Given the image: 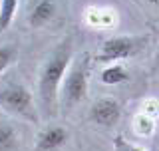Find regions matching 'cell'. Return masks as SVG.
I'll return each mask as SVG.
<instances>
[{
  "mask_svg": "<svg viewBox=\"0 0 159 151\" xmlns=\"http://www.w3.org/2000/svg\"><path fill=\"white\" fill-rule=\"evenodd\" d=\"M155 145H157V149H159V139H157V143H155Z\"/></svg>",
  "mask_w": 159,
  "mask_h": 151,
  "instance_id": "cell-16",
  "label": "cell"
},
{
  "mask_svg": "<svg viewBox=\"0 0 159 151\" xmlns=\"http://www.w3.org/2000/svg\"><path fill=\"white\" fill-rule=\"evenodd\" d=\"M143 44H145V38H131V36L109 38L102 44L99 60H102V62H117V60L131 58Z\"/></svg>",
  "mask_w": 159,
  "mask_h": 151,
  "instance_id": "cell-4",
  "label": "cell"
},
{
  "mask_svg": "<svg viewBox=\"0 0 159 151\" xmlns=\"http://www.w3.org/2000/svg\"><path fill=\"white\" fill-rule=\"evenodd\" d=\"M119 115H121V108L116 99L111 98H102L92 105V112H89V119L98 125L103 127H111L117 123Z\"/></svg>",
  "mask_w": 159,
  "mask_h": 151,
  "instance_id": "cell-5",
  "label": "cell"
},
{
  "mask_svg": "<svg viewBox=\"0 0 159 151\" xmlns=\"http://www.w3.org/2000/svg\"><path fill=\"white\" fill-rule=\"evenodd\" d=\"M135 131L141 135H149L153 131V117L151 115H137L135 117Z\"/></svg>",
  "mask_w": 159,
  "mask_h": 151,
  "instance_id": "cell-11",
  "label": "cell"
},
{
  "mask_svg": "<svg viewBox=\"0 0 159 151\" xmlns=\"http://www.w3.org/2000/svg\"><path fill=\"white\" fill-rule=\"evenodd\" d=\"M157 66H159V52H157Z\"/></svg>",
  "mask_w": 159,
  "mask_h": 151,
  "instance_id": "cell-15",
  "label": "cell"
},
{
  "mask_svg": "<svg viewBox=\"0 0 159 151\" xmlns=\"http://www.w3.org/2000/svg\"><path fill=\"white\" fill-rule=\"evenodd\" d=\"M14 56H16V50L12 46H0V74L10 66V62L14 60Z\"/></svg>",
  "mask_w": 159,
  "mask_h": 151,
  "instance_id": "cell-12",
  "label": "cell"
},
{
  "mask_svg": "<svg viewBox=\"0 0 159 151\" xmlns=\"http://www.w3.org/2000/svg\"><path fill=\"white\" fill-rule=\"evenodd\" d=\"M99 80H102L106 85H117L121 82H125L127 80V72L123 66H119V64H113V66L106 68L102 72V76H99Z\"/></svg>",
  "mask_w": 159,
  "mask_h": 151,
  "instance_id": "cell-9",
  "label": "cell"
},
{
  "mask_svg": "<svg viewBox=\"0 0 159 151\" xmlns=\"http://www.w3.org/2000/svg\"><path fill=\"white\" fill-rule=\"evenodd\" d=\"M147 2L151 4V6H157V8H159V0H147Z\"/></svg>",
  "mask_w": 159,
  "mask_h": 151,
  "instance_id": "cell-14",
  "label": "cell"
},
{
  "mask_svg": "<svg viewBox=\"0 0 159 151\" xmlns=\"http://www.w3.org/2000/svg\"><path fill=\"white\" fill-rule=\"evenodd\" d=\"M113 147H116V151H145V149L137 147V145L125 141L123 137H116V139H113Z\"/></svg>",
  "mask_w": 159,
  "mask_h": 151,
  "instance_id": "cell-13",
  "label": "cell"
},
{
  "mask_svg": "<svg viewBox=\"0 0 159 151\" xmlns=\"http://www.w3.org/2000/svg\"><path fill=\"white\" fill-rule=\"evenodd\" d=\"M54 12H56V4L54 0H36L32 6V12H30V24L34 28H40L44 24H48L52 20Z\"/></svg>",
  "mask_w": 159,
  "mask_h": 151,
  "instance_id": "cell-7",
  "label": "cell"
},
{
  "mask_svg": "<svg viewBox=\"0 0 159 151\" xmlns=\"http://www.w3.org/2000/svg\"><path fill=\"white\" fill-rule=\"evenodd\" d=\"M16 149H18L16 129L0 119V151H16Z\"/></svg>",
  "mask_w": 159,
  "mask_h": 151,
  "instance_id": "cell-8",
  "label": "cell"
},
{
  "mask_svg": "<svg viewBox=\"0 0 159 151\" xmlns=\"http://www.w3.org/2000/svg\"><path fill=\"white\" fill-rule=\"evenodd\" d=\"M70 60H72V40L66 38L60 46L52 52V56L46 60L40 74V102L44 105V112L48 115L56 113V102L60 95V84L68 72Z\"/></svg>",
  "mask_w": 159,
  "mask_h": 151,
  "instance_id": "cell-1",
  "label": "cell"
},
{
  "mask_svg": "<svg viewBox=\"0 0 159 151\" xmlns=\"http://www.w3.org/2000/svg\"><path fill=\"white\" fill-rule=\"evenodd\" d=\"M18 10V0H0V32H4L10 24Z\"/></svg>",
  "mask_w": 159,
  "mask_h": 151,
  "instance_id": "cell-10",
  "label": "cell"
},
{
  "mask_svg": "<svg viewBox=\"0 0 159 151\" xmlns=\"http://www.w3.org/2000/svg\"><path fill=\"white\" fill-rule=\"evenodd\" d=\"M0 105L14 115H20V117L30 119V121H38L32 94L20 84H10L4 89H0Z\"/></svg>",
  "mask_w": 159,
  "mask_h": 151,
  "instance_id": "cell-2",
  "label": "cell"
},
{
  "mask_svg": "<svg viewBox=\"0 0 159 151\" xmlns=\"http://www.w3.org/2000/svg\"><path fill=\"white\" fill-rule=\"evenodd\" d=\"M88 64H89V56L84 54V58L76 62V66L68 72L66 80L62 85V99L66 103V108L80 103L88 94Z\"/></svg>",
  "mask_w": 159,
  "mask_h": 151,
  "instance_id": "cell-3",
  "label": "cell"
},
{
  "mask_svg": "<svg viewBox=\"0 0 159 151\" xmlns=\"http://www.w3.org/2000/svg\"><path fill=\"white\" fill-rule=\"evenodd\" d=\"M68 141V131L64 127H48L42 133H38L36 139V151H56L60 149L64 143Z\"/></svg>",
  "mask_w": 159,
  "mask_h": 151,
  "instance_id": "cell-6",
  "label": "cell"
}]
</instances>
